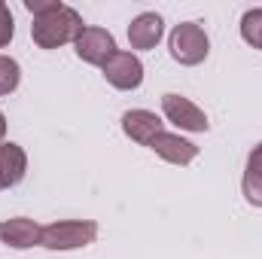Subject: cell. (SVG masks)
<instances>
[{
  "label": "cell",
  "instance_id": "17",
  "mask_svg": "<svg viewBox=\"0 0 262 259\" xmlns=\"http://www.w3.org/2000/svg\"><path fill=\"white\" fill-rule=\"evenodd\" d=\"M247 171L250 174H262V143H256L247 156Z\"/></svg>",
  "mask_w": 262,
  "mask_h": 259
},
{
  "label": "cell",
  "instance_id": "5",
  "mask_svg": "<svg viewBox=\"0 0 262 259\" xmlns=\"http://www.w3.org/2000/svg\"><path fill=\"white\" fill-rule=\"evenodd\" d=\"M73 49H76V58L79 61H85V64H92V67H104L113 58V52H116V40L104 28L85 25V31L76 37Z\"/></svg>",
  "mask_w": 262,
  "mask_h": 259
},
{
  "label": "cell",
  "instance_id": "8",
  "mask_svg": "<svg viewBox=\"0 0 262 259\" xmlns=\"http://www.w3.org/2000/svg\"><path fill=\"white\" fill-rule=\"evenodd\" d=\"M149 149H152L159 159H165L168 165H180V168L192 165V162L198 159L195 143L186 140V137H180V134H174V131H162V134L149 143Z\"/></svg>",
  "mask_w": 262,
  "mask_h": 259
},
{
  "label": "cell",
  "instance_id": "10",
  "mask_svg": "<svg viewBox=\"0 0 262 259\" xmlns=\"http://www.w3.org/2000/svg\"><path fill=\"white\" fill-rule=\"evenodd\" d=\"M40 232H43V226L28 220V217H9V220L0 223V241L12 250L40 247Z\"/></svg>",
  "mask_w": 262,
  "mask_h": 259
},
{
  "label": "cell",
  "instance_id": "12",
  "mask_svg": "<svg viewBox=\"0 0 262 259\" xmlns=\"http://www.w3.org/2000/svg\"><path fill=\"white\" fill-rule=\"evenodd\" d=\"M241 40L262 52V9H247L241 15Z\"/></svg>",
  "mask_w": 262,
  "mask_h": 259
},
{
  "label": "cell",
  "instance_id": "14",
  "mask_svg": "<svg viewBox=\"0 0 262 259\" xmlns=\"http://www.w3.org/2000/svg\"><path fill=\"white\" fill-rule=\"evenodd\" d=\"M241 192H244V201H247L250 207H262V174H250V171H244Z\"/></svg>",
  "mask_w": 262,
  "mask_h": 259
},
{
  "label": "cell",
  "instance_id": "7",
  "mask_svg": "<svg viewBox=\"0 0 262 259\" xmlns=\"http://www.w3.org/2000/svg\"><path fill=\"white\" fill-rule=\"evenodd\" d=\"M162 131H165V122L152 110L137 107V110H125L122 113V134L128 140H134V143H140V146H149Z\"/></svg>",
  "mask_w": 262,
  "mask_h": 259
},
{
  "label": "cell",
  "instance_id": "6",
  "mask_svg": "<svg viewBox=\"0 0 262 259\" xmlns=\"http://www.w3.org/2000/svg\"><path fill=\"white\" fill-rule=\"evenodd\" d=\"M101 73H104V79H107L113 89H119V92H134V89L143 85V61H140L134 52L116 49L113 58L101 67Z\"/></svg>",
  "mask_w": 262,
  "mask_h": 259
},
{
  "label": "cell",
  "instance_id": "18",
  "mask_svg": "<svg viewBox=\"0 0 262 259\" xmlns=\"http://www.w3.org/2000/svg\"><path fill=\"white\" fill-rule=\"evenodd\" d=\"M3 137H6V116H3V110H0V143H3Z\"/></svg>",
  "mask_w": 262,
  "mask_h": 259
},
{
  "label": "cell",
  "instance_id": "16",
  "mask_svg": "<svg viewBox=\"0 0 262 259\" xmlns=\"http://www.w3.org/2000/svg\"><path fill=\"white\" fill-rule=\"evenodd\" d=\"M61 6V0H25V9L34 15V18H40V15H46V12H52V9H58Z\"/></svg>",
  "mask_w": 262,
  "mask_h": 259
},
{
  "label": "cell",
  "instance_id": "9",
  "mask_svg": "<svg viewBox=\"0 0 262 259\" xmlns=\"http://www.w3.org/2000/svg\"><path fill=\"white\" fill-rule=\"evenodd\" d=\"M165 37V18L159 12H140L134 15L128 25V43L137 52H149L159 46V40Z\"/></svg>",
  "mask_w": 262,
  "mask_h": 259
},
{
  "label": "cell",
  "instance_id": "11",
  "mask_svg": "<svg viewBox=\"0 0 262 259\" xmlns=\"http://www.w3.org/2000/svg\"><path fill=\"white\" fill-rule=\"evenodd\" d=\"M25 174H28V153L18 143L3 140L0 143V192L18 186L25 180Z\"/></svg>",
  "mask_w": 262,
  "mask_h": 259
},
{
  "label": "cell",
  "instance_id": "15",
  "mask_svg": "<svg viewBox=\"0 0 262 259\" xmlns=\"http://www.w3.org/2000/svg\"><path fill=\"white\" fill-rule=\"evenodd\" d=\"M12 37H15V18H12L9 6L0 0V49H3V46H9V43H12Z\"/></svg>",
  "mask_w": 262,
  "mask_h": 259
},
{
  "label": "cell",
  "instance_id": "2",
  "mask_svg": "<svg viewBox=\"0 0 262 259\" xmlns=\"http://www.w3.org/2000/svg\"><path fill=\"white\" fill-rule=\"evenodd\" d=\"M98 238V223L95 220H58L43 226L40 232V247L67 253V250H82L89 244H95Z\"/></svg>",
  "mask_w": 262,
  "mask_h": 259
},
{
  "label": "cell",
  "instance_id": "3",
  "mask_svg": "<svg viewBox=\"0 0 262 259\" xmlns=\"http://www.w3.org/2000/svg\"><path fill=\"white\" fill-rule=\"evenodd\" d=\"M168 52L177 64L195 67L210 55V37L198 21H180L168 34Z\"/></svg>",
  "mask_w": 262,
  "mask_h": 259
},
{
  "label": "cell",
  "instance_id": "4",
  "mask_svg": "<svg viewBox=\"0 0 262 259\" xmlns=\"http://www.w3.org/2000/svg\"><path fill=\"white\" fill-rule=\"evenodd\" d=\"M162 113H165L168 122H174L180 131L204 134V131L210 128L207 113L198 107L195 101H189L186 95H177V92H165V95H162Z\"/></svg>",
  "mask_w": 262,
  "mask_h": 259
},
{
  "label": "cell",
  "instance_id": "13",
  "mask_svg": "<svg viewBox=\"0 0 262 259\" xmlns=\"http://www.w3.org/2000/svg\"><path fill=\"white\" fill-rule=\"evenodd\" d=\"M21 82V64L9 55H0V98L12 95Z\"/></svg>",
  "mask_w": 262,
  "mask_h": 259
},
{
  "label": "cell",
  "instance_id": "1",
  "mask_svg": "<svg viewBox=\"0 0 262 259\" xmlns=\"http://www.w3.org/2000/svg\"><path fill=\"white\" fill-rule=\"evenodd\" d=\"M85 31V21L82 15L73 9V6H58L40 18H34L31 25V37L40 49H58V46H67V43H76V37Z\"/></svg>",
  "mask_w": 262,
  "mask_h": 259
}]
</instances>
